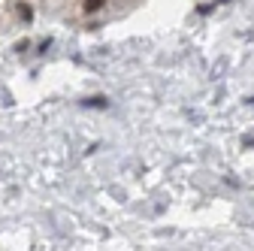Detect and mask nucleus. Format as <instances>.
<instances>
[{"instance_id":"obj_1","label":"nucleus","mask_w":254,"mask_h":251,"mask_svg":"<svg viewBox=\"0 0 254 251\" xmlns=\"http://www.w3.org/2000/svg\"><path fill=\"white\" fill-rule=\"evenodd\" d=\"M15 12H18L21 21H34V9H30V3H24V0H18V3H15Z\"/></svg>"},{"instance_id":"obj_2","label":"nucleus","mask_w":254,"mask_h":251,"mask_svg":"<svg viewBox=\"0 0 254 251\" xmlns=\"http://www.w3.org/2000/svg\"><path fill=\"white\" fill-rule=\"evenodd\" d=\"M103 6H106V0H82V9H85L88 15H91V12H100Z\"/></svg>"},{"instance_id":"obj_3","label":"nucleus","mask_w":254,"mask_h":251,"mask_svg":"<svg viewBox=\"0 0 254 251\" xmlns=\"http://www.w3.org/2000/svg\"><path fill=\"white\" fill-rule=\"evenodd\" d=\"M85 106H100V109H106L109 103H106V97H94V100H85Z\"/></svg>"},{"instance_id":"obj_4","label":"nucleus","mask_w":254,"mask_h":251,"mask_svg":"<svg viewBox=\"0 0 254 251\" xmlns=\"http://www.w3.org/2000/svg\"><path fill=\"white\" fill-rule=\"evenodd\" d=\"M218 3H227V0H218Z\"/></svg>"}]
</instances>
